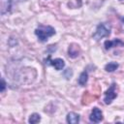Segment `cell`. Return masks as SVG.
Masks as SVG:
<instances>
[{"instance_id": "obj_1", "label": "cell", "mask_w": 124, "mask_h": 124, "mask_svg": "<svg viewBox=\"0 0 124 124\" xmlns=\"http://www.w3.org/2000/svg\"><path fill=\"white\" fill-rule=\"evenodd\" d=\"M35 34L41 42H46L47 39L55 34V29L51 26H44L41 25L39 28L35 30Z\"/></svg>"}, {"instance_id": "obj_2", "label": "cell", "mask_w": 124, "mask_h": 124, "mask_svg": "<svg viewBox=\"0 0 124 124\" xmlns=\"http://www.w3.org/2000/svg\"><path fill=\"white\" fill-rule=\"evenodd\" d=\"M109 34H110V27L106 23H100L93 34V38L98 41V40H101L102 38L108 37Z\"/></svg>"}, {"instance_id": "obj_3", "label": "cell", "mask_w": 124, "mask_h": 124, "mask_svg": "<svg viewBox=\"0 0 124 124\" xmlns=\"http://www.w3.org/2000/svg\"><path fill=\"white\" fill-rule=\"evenodd\" d=\"M117 94L115 92V84L112 83L110 85V87L106 91L105 93V98H104V101H105V104L107 105H109L115 98H116Z\"/></svg>"}, {"instance_id": "obj_4", "label": "cell", "mask_w": 124, "mask_h": 124, "mask_svg": "<svg viewBox=\"0 0 124 124\" xmlns=\"http://www.w3.org/2000/svg\"><path fill=\"white\" fill-rule=\"evenodd\" d=\"M89 120L93 123H99L103 120V113L101 111L100 108H93L90 116H89Z\"/></svg>"}, {"instance_id": "obj_5", "label": "cell", "mask_w": 124, "mask_h": 124, "mask_svg": "<svg viewBox=\"0 0 124 124\" xmlns=\"http://www.w3.org/2000/svg\"><path fill=\"white\" fill-rule=\"evenodd\" d=\"M12 8V0H0V14L2 16L8 14Z\"/></svg>"}, {"instance_id": "obj_6", "label": "cell", "mask_w": 124, "mask_h": 124, "mask_svg": "<svg viewBox=\"0 0 124 124\" xmlns=\"http://www.w3.org/2000/svg\"><path fill=\"white\" fill-rule=\"evenodd\" d=\"M80 52V48H79V46L77 45V44H71L69 46V48H68V54L70 57L72 58H76L78 56Z\"/></svg>"}, {"instance_id": "obj_7", "label": "cell", "mask_w": 124, "mask_h": 124, "mask_svg": "<svg viewBox=\"0 0 124 124\" xmlns=\"http://www.w3.org/2000/svg\"><path fill=\"white\" fill-rule=\"evenodd\" d=\"M49 64H50L51 66H53L57 71H60V70H62V69L65 67V62H64V60L61 59V58H55V59H53V60H50Z\"/></svg>"}, {"instance_id": "obj_8", "label": "cell", "mask_w": 124, "mask_h": 124, "mask_svg": "<svg viewBox=\"0 0 124 124\" xmlns=\"http://www.w3.org/2000/svg\"><path fill=\"white\" fill-rule=\"evenodd\" d=\"M66 120L68 123L70 124H77L79 122V115L76 112H69L67 114V117H66Z\"/></svg>"}, {"instance_id": "obj_9", "label": "cell", "mask_w": 124, "mask_h": 124, "mask_svg": "<svg viewBox=\"0 0 124 124\" xmlns=\"http://www.w3.org/2000/svg\"><path fill=\"white\" fill-rule=\"evenodd\" d=\"M118 45H120V46H124V43L122 42V41H120L119 39H115V40H113V41H106L105 42V47H106V49H109V48H111L112 46H118Z\"/></svg>"}, {"instance_id": "obj_10", "label": "cell", "mask_w": 124, "mask_h": 124, "mask_svg": "<svg viewBox=\"0 0 124 124\" xmlns=\"http://www.w3.org/2000/svg\"><path fill=\"white\" fill-rule=\"evenodd\" d=\"M117 68H118V64H117L116 62H109V63H108V64L105 66V70H106L107 72H109V73L114 72Z\"/></svg>"}, {"instance_id": "obj_11", "label": "cell", "mask_w": 124, "mask_h": 124, "mask_svg": "<svg viewBox=\"0 0 124 124\" xmlns=\"http://www.w3.org/2000/svg\"><path fill=\"white\" fill-rule=\"evenodd\" d=\"M87 79H88V74H87L86 71H83L80 74L79 78H78V84L79 85H84L87 82Z\"/></svg>"}, {"instance_id": "obj_12", "label": "cell", "mask_w": 124, "mask_h": 124, "mask_svg": "<svg viewBox=\"0 0 124 124\" xmlns=\"http://www.w3.org/2000/svg\"><path fill=\"white\" fill-rule=\"evenodd\" d=\"M41 120V115L39 113H32L30 116H29V119H28V122L30 124H35V123H38L40 122Z\"/></svg>"}, {"instance_id": "obj_13", "label": "cell", "mask_w": 124, "mask_h": 124, "mask_svg": "<svg viewBox=\"0 0 124 124\" xmlns=\"http://www.w3.org/2000/svg\"><path fill=\"white\" fill-rule=\"evenodd\" d=\"M5 88H6V82H5L4 78H1V88H0V91H1V92H4Z\"/></svg>"}]
</instances>
